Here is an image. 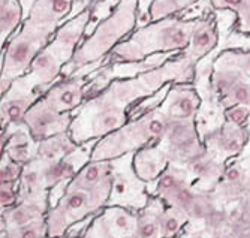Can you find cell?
Listing matches in <instances>:
<instances>
[{
	"label": "cell",
	"instance_id": "4fadbf2b",
	"mask_svg": "<svg viewBox=\"0 0 250 238\" xmlns=\"http://www.w3.org/2000/svg\"><path fill=\"white\" fill-rule=\"evenodd\" d=\"M24 20V9L21 0H2L0 2V42L2 48L9 36L20 27L21 21Z\"/></svg>",
	"mask_w": 250,
	"mask_h": 238
},
{
	"label": "cell",
	"instance_id": "1f68e13d",
	"mask_svg": "<svg viewBox=\"0 0 250 238\" xmlns=\"http://www.w3.org/2000/svg\"><path fill=\"white\" fill-rule=\"evenodd\" d=\"M177 228H178V222H177V219L171 217V219H168V220H167L165 229H167L168 232H175V231H177Z\"/></svg>",
	"mask_w": 250,
	"mask_h": 238
},
{
	"label": "cell",
	"instance_id": "f1b7e54d",
	"mask_svg": "<svg viewBox=\"0 0 250 238\" xmlns=\"http://www.w3.org/2000/svg\"><path fill=\"white\" fill-rule=\"evenodd\" d=\"M241 178V171L237 168V166H232V168H229L228 171H226V180L228 181H238Z\"/></svg>",
	"mask_w": 250,
	"mask_h": 238
},
{
	"label": "cell",
	"instance_id": "f546056e",
	"mask_svg": "<svg viewBox=\"0 0 250 238\" xmlns=\"http://www.w3.org/2000/svg\"><path fill=\"white\" fill-rule=\"evenodd\" d=\"M14 202V194L11 189H6L5 186L2 187V204L3 205H9Z\"/></svg>",
	"mask_w": 250,
	"mask_h": 238
},
{
	"label": "cell",
	"instance_id": "9a60e30c",
	"mask_svg": "<svg viewBox=\"0 0 250 238\" xmlns=\"http://www.w3.org/2000/svg\"><path fill=\"white\" fill-rule=\"evenodd\" d=\"M210 6L216 11H232L237 14L235 33L250 35V0H210Z\"/></svg>",
	"mask_w": 250,
	"mask_h": 238
},
{
	"label": "cell",
	"instance_id": "4dcf8cb0",
	"mask_svg": "<svg viewBox=\"0 0 250 238\" xmlns=\"http://www.w3.org/2000/svg\"><path fill=\"white\" fill-rule=\"evenodd\" d=\"M154 231H156V226H154L153 223H146V225L141 226V235H143L144 238L151 237V235L154 234Z\"/></svg>",
	"mask_w": 250,
	"mask_h": 238
},
{
	"label": "cell",
	"instance_id": "d4e9b609",
	"mask_svg": "<svg viewBox=\"0 0 250 238\" xmlns=\"http://www.w3.org/2000/svg\"><path fill=\"white\" fill-rule=\"evenodd\" d=\"M177 183H178V180L174 174H165L161 178V181H159V189L161 190H172L177 187Z\"/></svg>",
	"mask_w": 250,
	"mask_h": 238
},
{
	"label": "cell",
	"instance_id": "603a6c76",
	"mask_svg": "<svg viewBox=\"0 0 250 238\" xmlns=\"http://www.w3.org/2000/svg\"><path fill=\"white\" fill-rule=\"evenodd\" d=\"M225 117H226V120L243 126L250 117V107L235 105V107H231V108H226L225 109Z\"/></svg>",
	"mask_w": 250,
	"mask_h": 238
},
{
	"label": "cell",
	"instance_id": "8992f818",
	"mask_svg": "<svg viewBox=\"0 0 250 238\" xmlns=\"http://www.w3.org/2000/svg\"><path fill=\"white\" fill-rule=\"evenodd\" d=\"M48 32L41 30L32 26L29 21H24L22 29L8 42L3 50L2 59V78H0V90L2 96L11 88L12 83L29 74L32 63L38 54L48 45Z\"/></svg>",
	"mask_w": 250,
	"mask_h": 238
},
{
	"label": "cell",
	"instance_id": "ba28073f",
	"mask_svg": "<svg viewBox=\"0 0 250 238\" xmlns=\"http://www.w3.org/2000/svg\"><path fill=\"white\" fill-rule=\"evenodd\" d=\"M90 81H92L90 75L60 78L45 91L42 98L59 112H72L80 108L84 98H87V86Z\"/></svg>",
	"mask_w": 250,
	"mask_h": 238
},
{
	"label": "cell",
	"instance_id": "484cf974",
	"mask_svg": "<svg viewBox=\"0 0 250 238\" xmlns=\"http://www.w3.org/2000/svg\"><path fill=\"white\" fill-rule=\"evenodd\" d=\"M85 204V195L83 192H75L67 199V207L71 210H78Z\"/></svg>",
	"mask_w": 250,
	"mask_h": 238
},
{
	"label": "cell",
	"instance_id": "2e32d148",
	"mask_svg": "<svg viewBox=\"0 0 250 238\" xmlns=\"http://www.w3.org/2000/svg\"><path fill=\"white\" fill-rule=\"evenodd\" d=\"M201 0H153L148 15L151 21H159L168 17H174L175 14H181L185 9L193 6Z\"/></svg>",
	"mask_w": 250,
	"mask_h": 238
},
{
	"label": "cell",
	"instance_id": "ffe728a7",
	"mask_svg": "<svg viewBox=\"0 0 250 238\" xmlns=\"http://www.w3.org/2000/svg\"><path fill=\"white\" fill-rule=\"evenodd\" d=\"M220 105H223V108H231L235 105H246L250 107V80L249 78H241L229 91L225 98H222Z\"/></svg>",
	"mask_w": 250,
	"mask_h": 238
},
{
	"label": "cell",
	"instance_id": "52a82bcc",
	"mask_svg": "<svg viewBox=\"0 0 250 238\" xmlns=\"http://www.w3.org/2000/svg\"><path fill=\"white\" fill-rule=\"evenodd\" d=\"M72 112H59L41 98L26 114V126L36 141H43L63 133L72 125Z\"/></svg>",
	"mask_w": 250,
	"mask_h": 238
},
{
	"label": "cell",
	"instance_id": "7a4b0ae2",
	"mask_svg": "<svg viewBox=\"0 0 250 238\" xmlns=\"http://www.w3.org/2000/svg\"><path fill=\"white\" fill-rule=\"evenodd\" d=\"M92 17L93 6H87L78 15L63 22L53 41L38 54L29 74L15 80L11 87L26 91H47L54 83H57L62 78L63 66L74 57L78 43L83 42Z\"/></svg>",
	"mask_w": 250,
	"mask_h": 238
},
{
	"label": "cell",
	"instance_id": "d6986e66",
	"mask_svg": "<svg viewBox=\"0 0 250 238\" xmlns=\"http://www.w3.org/2000/svg\"><path fill=\"white\" fill-rule=\"evenodd\" d=\"M135 163H136V171L140 173L141 177L153 178L159 173V170H161V165H164V154L161 151L148 149L138 153Z\"/></svg>",
	"mask_w": 250,
	"mask_h": 238
},
{
	"label": "cell",
	"instance_id": "44dd1931",
	"mask_svg": "<svg viewBox=\"0 0 250 238\" xmlns=\"http://www.w3.org/2000/svg\"><path fill=\"white\" fill-rule=\"evenodd\" d=\"M109 165L106 162H95L85 166V170L81 173V183L83 184H95L98 183L108 171Z\"/></svg>",
	"mask_w": 250,
	"mask_h": 238
},
{
	"label": "cell",
	"instance_id": "e0dca14e",
	"mask_svg": "<svg viewBox=\"0 0 250 238\" xmlns=\"http://www.w3.org/2000/svg\"><path fill=\"white\" fill-rule=\"evenodd\" d=\"M75 146L71 142V139L66 136V133H59L51 138H47L42 141L39 153L45 160H54L63 154H67L71 150H74Z\"/></svg>",
	"mask_w": 250,
	"mask_h": 238
},
{
	"label": "cell",
	"instance_id": "83f0119b",
	"mask_svg": "<svg viewBox=\"0 0 250 238\" xmlns=\"http://www.w3.org/2000/svg\"><path fill=\"white\" fill-rule=\"evenodd\" d=\"M22 181H24L26 184L29 186H33L39 181V173L36 170H26L24 173H22Z\"/></svg>",
	"mask_w": 250,
	"mask_h": 238
},
{
	"label": "cell",
	"instance_id": "ac0fdd59",
	"mask_svg": "<svg viewBox=\"0 0 250 238\" xmlns=\"http://www.w3.org/2000/svg\"><path fill=\"white\" fill-rule=\"evenodd\" d=\"M216 66L235 67L240 72L250 80V50L249 51H234V50H223L213 62Z\"/></svg>",
	"mask_w": 250,
	"mask_h": 238
},
{
	"label": "cell",
	"instance_id": "d6a6232c",
	"mask_svg": "<svg viewBox=\"0 0 250 238\" xmlns=\"http://www.w3.org/2000/svg\"><path fill=\"white\" fill-rule=\"evenodd\" d=\"M21 238H38V237H36V232L33 229H24L22 231Z\"/></svg>",
	"mask_w": 250,
	"mask_h": 238
},
{
	"label": "cell",
	"instance_id": "836d02e7",
	"mask_svg": "<svg viewBox=\"0 0 250 238\" xmlns=\"http://www.w3.org/2000/svg\"><path fill=\"white\" fill-rule=\"evenodd\" d=\"M117 225L120 228H126L127 226V219L126 217H117Z\"/></svg>",
	"mask_w": 250,
	"mask_h": 238
},
{
	"label": "cell",
	"instance_id": "6da1fadb",
	"mask_svg": "<svg viewBox=\"0 0 250 238\" xmlns=\"http://www.w3.org/2000/svg\"><path fill=\"white\" fill-rule=\"evenodd\" d=\"M196 65L186 57L175 56L161 67L132 78L111 81L101 93L77 108L71 132L75 141L104 136L125 126L130 111L168 83H193Z\"/></svg>",
	"mask_w": 250,
	"mask_h": 238
},
{
	"label": "cell",
	"instance_id": "7402d4cb",
	"mask_svg": "<svg viewBox=\"0 0 250 238\" xmlns=\"http://www.w3.org/2000/svg\"><path fill=\"white\" fill-rule=\"evenodd\" d=\"M72 173H74L72 165H69L67 162H57V163H53L50 168L47 170V173H45V177H47L48 181L56 183L59 180L71 177Z\"/></svg>",
	"mask_w": 250,
	"mask_h": 238
},
{
	"label": "cell",
	"instance_id": "3957f363",
	"mask_svg": "<svg viewBox=\"0 0 250 238\" xmlns=\"http://www.w3.org/2000/svg\"><path fill=\"white\" fill-rule=\"evenodd\" d=\"M195 20L168 17L159 21H150L129 39L122 41L109 54V63L140 62L157 53L181 51L189 45Z\"/></svg>",
	"mask_w": 250,
	"mask_h": 238
},
{
	"label": "cell",
	"instance_id": "cb8c5ba5",
	"mask_svg": "<svg viewBox=\"0 0 250 238\" xmlns=\"http://www.w3.org/2000/svg\"><path fill=\"white\" fill-rule=\"evenodd\" d=\"M20 175V166L17 163H5L2 166V184L11 183Z\"/></svg>",
	"mask_w": 250,
	"mask_h": 238
},
{
	"label": "cell",
	"instance_id": "8fae6325",
	"mask_svg": "<svg viewBox=\"0 0 250 238\" xmlns=\"http://www.w3.org/2000/svg\"><path fill=\"white\" fill-rule=\"evenodd\" d=\"M201 107V98L193 83H174L161 109L169 120L195 117Z\"/></svg>",
	"mask_w": 250,
	"mask_h": 238
},
{
	"label": "cell",
	"instance_id": "5bb4252c",
	"mask_svg": "<svg viewBox=\"0 0 250 238\" xmlns=\"http://www.w3.org/2000/svg\"><path fill=\"white\" fill-rule=\"evenodd\" d=\"M211 138L214 139L220 151L226 154H237L244 146V141L247 138V129L226 120L223 129L214 132Z\"/></svg>",
	"mask_w": 250,
	"mask_h": 238
},
{
	"label": "cell",
	"instance_id": "7c38bea8",
	"mask_svg": "<svg viewBox=\"0 0 250 238\" xmlns=\"http://www.w3.org/2000/svg\"><path fill=\"white\" fill-rule=\"evenodd\" d=\"M43 94L45 91L41 90L24 91L11 87L2 96V107H0V111H2V123L5 125L6 122L8 125H14V126L26 125L27 111Z\"/></svg>",
	"mask_w": 250,
	"mask_h": 238
},
{
	"label": "cell",
	"instance_id": "30bf717a",
	"mask_svg": "<svg viewBox=\"0 0 250 238\" xmlns=\"http://www.w3.org/2000/svg\"><path fill=\"white\" fill-rule=\"evenodd\" d=\"M219 43V32L216 20L210 15L202 18H195V27L192 30V36L189 45L185 50L180 51V56L186 57L192 63L198 65L202 59L210 56V53Z\"/></svg>",
	"mask_w": 250,
	"mask_h": 238
},
{
	"label": "cell",
	"instance_id": "277c9868",
	"mask_svg": "<svg viewBox=\"0 0 250 238\" xmlns=\"http://www.w3.org/2000/svg\"><path fill=\"white\" fill-rule=\"evenodd\" d=\"M140 11V0H120L112 12L104 18L77 48L74 57L63 66L62 78L75 75L83 67L99 63L106 59L127 35L136 27V14Z\"/></svg>",
	"mask_w": 250,
	"mask_h": 238
},
{
	"label": "cell",
	"instance_id": "9c48e42d",
	"mask_svg": "<svg viewBox=\"0 0 250 238\" xmlns=\"http://www.w3.org/2000/svg\"><path fill=\"white\" fill-rule=\"evenodd\" d=\"M75 2L77 0H36L24 21L50 35H56L59 27L67 21Z\"/></svg>",
	"mask_w": 250,
	"mask_h": 238
},
{
	"label": "cell",
	"instance_id": "4316f807",
	"mask_svg": "<svg viewBox=\"0 0 250 238\" xmlns=\"http://www.w3.org/2000/svg\"><path fill=\"white\" fill-rule=\"evenodd\" d=\"M175 198L177 201L181 204V205H190L192 201H193V195L189 192V190L186 189H177V194H175Z\"/></svg>",
	"mask_w": 250,
	"mask_h": 238
},
{
	"label": "cell",
	"instance_id": "5b68a950",
	"mask_svg": "<svg viewBox=\"0 0 250 238\" xmlns=\"http://www.w3.org/2000/svg\"><path fill=\"white\" fill-rule=\"evenodd\" d=\"M168 122L169 118L164 114L161 107L143 114L135 120H129L125 126L108 133L99 142L96 146L93 159L99 160L104 157L119 156L130 146L140 147L143 144H147L151 139L162 138L167 132Z\"/></svg>",
	"mask_w": 250,
	"mask_h": 238
}]
</instances>
